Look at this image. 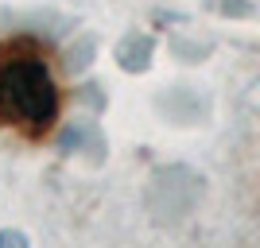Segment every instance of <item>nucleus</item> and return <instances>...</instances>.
Listing matches in <instances>:
<instances>
[{"label":"nucleus","instance_id":"1","mask_svg":"<svg viewBox=\"0 0 260 248\" xmlns=\"http://www.w3.org/2000/svg\"><path fill=\"white\" fill-rule=\"evenodd\" d=\"M62 117L54 54L39 35L0 39V128L23 140H51Z\"/></svg>","mask_w":260,"mask_h":248},{"label":"nucleus","instance_id":"2","mask_svg":"<svg viewBox=\"0 0 260 248\" xmlns=\"http://www.w3.org/2000/svg\"><path fill=\"white\" fill-rule=\"evenodd\" d=\"M0 244H27L23 233H0Z\"/></svg>","mask_w":260,"mask_h":248}]
</instances>
